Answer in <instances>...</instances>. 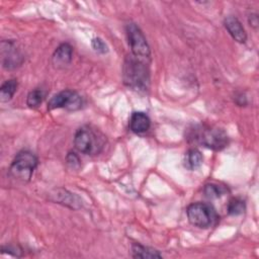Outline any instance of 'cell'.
Instances as JSON below:
<instances>
[{"label": "cell", "instance_id": "cell-18", "mask_svg": "<svg viewBox=\"0 0 259 259\" xmlns=\"http://www.w3.org/2000/svg\"><path fill=\"white\" fill-rule=\"evenodd\" d=\"M57 197H59V198L56 199L57 202L63 203V204H66V205H70L71 207H76V205H75V203H76L75 196H73L72 193H69L66 190L63 191V193L57 192Z\"/></svg>", "mask_w": 259, "mask_h": 259}, {"label": "cell", "instance_id": "cell-7", "mask_svg": "<svg viewBox=\"0 0 259 259\" xmlns=\"http://www.w3.org/2000/svg\"><path fill=\"white\" fill-rule=\"evenodd\" d=\"M82 105V99L78 93L72 90H64L55 94L48 103L50 110L56 108H67L69 110H77Z\"/></svg>", "mask_w": 259, "mask_h": 259}, {"label": "cell", "instance_id": "cell-11", "mask_svg": "<svg viewBox=\"0 0 259 259\" xmlns=\"http://www.w3.org/2000/svg\"><path fill=\"white\" fill-rule=\"evenodd\" d=\"M128 125L131 131L135 134H143L150 128L151 120L146 113L137 111L132 114Z\"/></svg>", "mask_w": 259, "mask_h": 259}, {"label": "cell", "instance_id": "cell-6", "mask_svg": "<svg viewBox=\"0 0 259 259\" xmlns=\"http://www.w3.org/2000/svg\"><path fill=\"white\" fill-rule=\"evenodd\" d=\"M125 30H126L128 45L132 50V55L143 60L149 59L150 48L140 27L137 24L131 22L126 24Z\"/></svg>", "mask_w": 259, "mask_h": 259}, {"label": "cell", "instance_id": "cell-17", "mask_svg": "<svg viewBox=\"0 0 259 259\" xmlns=\"http://www.w3.org/2000/svg\"><path fill=\"white\" fill-rule=\"evenodd\" d=\"M45 98V92L41 89H34L30 91L26 98V104L29 107H38Z\"/></svg>", "mask_w": 259, "mask_h": 259}, {"label": "cell", "instance_id": "cell-16", "mask_svg": "<svg viewBox=\"0 0 259 259\" xmlns=\"http://www.w3.org/2000/svg\"><path fill=\"white\" fill-rule=\"evenodd\" d=\"M227 210H228L229 214H231V215L242 214L244 212V210H245V202H244V200L239 198V197L232 198L229 201V203H228Z\"/></svg>", "mask_w": 259, "mask_h": 259}, {"label": "cell", "instance_id": "cell-10", "mask_svg": "<svg viewBox=\"0 0 259 259\" xmlns=\"http://www.w3.org/2000/svg\"><path fill=\"white\" fill-rule=\"evenodd\" d=\"M72 54L73 50L69 44H62L60 45L53 55V64L57 68H63L69 65L72 61Z\"/></svg>", "mask_w": 259, "mask_h": 259}, {"label": "cell", "instance_id": "cell-1", "mask_svg": "<svg viewBox=\"0 0 259 259\" xmlns=\"http://www.w3.org/2000/svg\"><path fill=\"white\" fill-rule=\"evenodd\" d=\"M188 137L191 141L197 142L214 151H220L226 148L229 143L227 133L223 128L217 126L195 125L189 131Z\"/></svg>", "mask_w": 259, "mask_h": 259}, {"label": "cell", "instance_id": "cell-12", "mask_svg": "<svg viewBox=\"0 0 259 259\" xmlns=\"http://www.w3.org/2000/svg\"><path fill=\"white\" fill-rule=\"evenodd\" d=\"M202 155L197 149H190L185 153L184 166L189 170H195L202 164Z\"/></svg>", "mask_w": 259, "mask_h": 259}, {"label": "cell", "instance_id": "cell-19", "mask_svg": "<svg viewBox=\"0 0 259 259\" xmlns=\"http://www.w3.org/2000/svg\"><path fill=\"white\" fill-rule=\"evenodd\" d=\"M91 46L94 49V51H96V52H98L100 54H105L108 51L106 44L101 38H99V37L93 38L92 41H91Z\"/></svg>", "mask_w": 259, "mask_h": 259}, {"label": "cell", "instance_id": "cell-15", "mask_svg": "<svg viewBox=\"0 0 259 259\" xmlns=\"http://www.w3.org/2000/svg\"><path fill=\"white\" fill-rule=\"evenodd\" d=\"M204 195L209 199L219 198L227 192V188L223 185L215 184V183H208L203 188Z\"/></svg>", "mask_w": 259, "mask_h": 259}, {"label": "cell", "instance_id": "cell-14", "mask_svg": "<svg viewBox=\"0 0 259 259\" xmlns=\"http://www.w3.org/2000/svg\"><path fill=\"white\" fill-rule=\"evenodd\" d=\"M17 89V81L15 79L7 80L0 87V99L2 102L9 101Z\"/></svg>", "mask_w": 259, "mask_h": 259}, {"label": "cell", "instance_id": "cell-20", "mask_svg": "<svg viewBox=\"0 0 259 259\" xmlns=\"http://www.w3.org/2000/svg\"><path fill=\"white\" fill-rule=\"evenodd\" d=\"M67 163L68 165L73 168V169H78L80 167V159L79 157L75 154V153H72L70 152L68 155H67Z\"/></svg>", "mask_w": 259, "mask_h": 259}, {"label": "cell", "instance_id": "cell-4", "mask_svg": "<svg viewBox=\"0 0 259 259\" xmlns=\"http://www.w3.org/2000/svg\"><path fill=\"white\" fill-rule=\"evenodd\" d=\"M188 221L194 227L207 229L218 220V214L211 205L204 202H195L186 209Z\"/></svg>", "mask_w": 259, "mask_h": 259}, {"label": "cell", "instance_id": "cell-5", "mask_svg": "<svg viewBox=\"0 0 259 259\" xmlns=\"http://www.w3.org/2000/svg\"><path fill=\"white\" fill-rule=\"evenodd\" d=\"M74 145L78 151L84 154H95L99 151L102 144L93 130L89 126H81L77 130L74 137Z\"/></svg>", "mask_w": 259, "mask_h": 259}, {"label": "cell", "instance_id": "cell-2", "mask_svg": "<svg viewBox=\"0 0 259 259\" xmlns=\"http://www.w3.org/2000/svg\"><path fill=\"white\" fill-rule=\"evenodd\" d=\"M124 83L135 89L145 90L149 84V71L143 59L128 56L123 65Z\"/></svg>", "mask_w": 259, "mask_h": 259}, {"label": "cell", "instance_id": "cell-13", "mask_svg": "<svg viewBox=\"0 0 259 259\" xmlns=\"http://www.w3.org/2000/svg\"><path fill=\"white\" fill-rule=\"evenodd\" d=\"M132 254L134 258H161L162 255L149 247H145L141 244L135 243L132 246Z\"/></svg>", "mask_w": 259, "mask_h": 259}, {"label": "cell", "instance_id": "cell-3", "mask_svg": "<svg viewBox=\"0 0 259 259\" xmlns=\"http://www.w3.org/2000/svg\"><path fill=\"white\" fill-rule=\"evenodd\" d=\"M37 166V158L28 151L19 152L12 161L9 172L15 179L28 181Z\"/></svg>", "mask_w": 259, "mask_h": 259}, {"label": "cell", "instance_id": "cell-8", "mask_svg": "<svg viewBox=\"0 0 259 259\" xmlns=\"http://www.w3.org/2000/svg\"><path fill=\"white\" fill-rule=\"evenodd\" d=\"M1 55H2V64L6 69H14L23 61V57L19 50L16 48V45L12 40L2 41L1 44Z\"/></svg>", "mask_w": 259, "mask_h": 259}, {"label": "cell", "instance_id": "cell-9", "mask_svg": "<svg viewBox=\"0 0 259 259\" xmlns=\"http://www.w3.org/2000/svg\"><path fill=\"white\" fill-rule=\"evenodd\" d=\"M224 25L231 36L238 42H245L247 39L246 31L240 22V20L235 16H227L224 20Z\"/></svg>", "mask_w": 259, "mask_h": 259}]
</instances>
